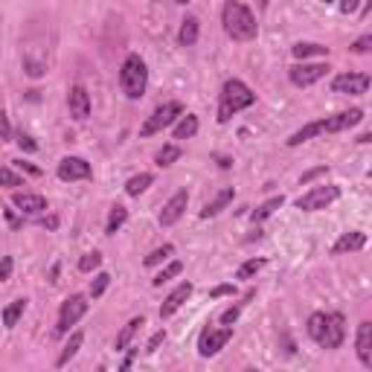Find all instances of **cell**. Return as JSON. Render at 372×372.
I'll return each mask as SVG.
<instances>
[{"label":"cell","instance_id":"obj_1","mask_svg":"<svg viewBox=\"0 0 372 372\" xmlns=\"http://www.w3.org/2000/svg\"><path fill=\"white\" fill-rule=\"evenodd\" d=\"M364 120V111L361 108H352V111H340L335 117H326V120H317V122H309V125H302L300 131H294V134L286 140L288 148H297L302 146L305 140H312L317 134H340V131H349L352 125H358Z\"/></svg>","mask_w":372,"mask_h":372},{"label":"cell","instance_id":"obj_2","mask_svg":"<svg viewBox=\"0 0 372 372\" xmlns=\"http://www.w3.org/2000/svg\"><path fill=\"white\" fill-rule=\"evenodd\" d=\"M309 338L320 346V349H340L346 340V320L343 314H326V312H314L309 317Z\"/></svg>","mask_w":372,"mask_h":372},{"label":"cell","instance_id":"obj_3","mask_svg":"<svg viewBox=\"0 0 372 372\" xmlns=\"http://www.w3.org/2000/svg\"><path fill=\"white\" fill-rule=\"evenodd\" d=\"M222 24H224V32L233 41H253L259 35V24H256L253 12L245 4H238V0H227V4H224Z\"/></svg>","mask_w":372,"mask_h":372},{"label":"cell","instance_id":"obj_4","mask_svg":"<svg viewBox=\"0 0 372 372\" xmlns=\"http://www.w3.org/2000/svg\"><path fill=\"white\" fill-rule=\"evenodd\" d=\"M256 102V94L242 82V79H227L222 87V96H218V122H230L238 111H245Z\"/></svg>","mask_w":372,"mask_h":372},{"label":"cell","instance_id":"obj_5","mask_svg":"<svg viewBox=\"0 0 372 372\" xmlns=\"http://www.w3.org/2000/svg\"><path fill=\"white\" fill-rule=\"evenodd\" d=\"M120 87H122V94L131 99V102H137L146 96V87H148V68H146V61L137 56V53H131L125 61H122V68H120Z\"/></svg>","mask_w":372,"mask_h":372},{"label":"cell","instance_id":"obj_6","mask_svg":"<svg viewBox=\"0 0 372 372\" xmlns=\"http://www.w3.org/2000/svg\"><path fill=\"white\" fill-rule=\"evenodd\" d=\"M87 305H91V302H87V297H84V294H70L68 300L61 302L58 323H56V335H58V338L68 335V332L73 329V326H76V323L87 314Z\"/></svg>","mask_w":372,"mask_h":372},{"label":"cell","instance_id":"obj_7","mask_svg":"<svg viewBox=\"0 0 372 372\" xmlns=\"http://www.w3.org/2000/svg\"><path fill=\"white\" fill-rule=\"evenodd\" d=\"M340 198V189L332 186V184H323V186H314L309 189L305 195H300L297 198V210L302 212H317V210H326L329 204H335Z\"/></svg>","mask_w":372,"mask_h":372},{"label":"cell","instance_id":"obj_8","mask_svg":"<svg viewBox=\"0 0 372 372\" xmlns=\"http://www.w3.org/2000/svg\"><path fill=\"white\" fill-rule=\"evenodd\" d=\"M181 114H184V105H181V102H166V105H160L158 111L143 122L140 137H151V134H158V131H163V128L174 125V120H178Z\"/></svg>","mask_w":372,"mask_h":372},{"label":"cell","instance_id":"obj_9","mask_svg":"<svg viewBox=\"0 0 372 372\" xmlns=\"http://www.w3.org/2000/svg\"><path fill=\"white\" fill-rule=\"evenodd\" d=\"M233 340V326H222V329H215V326H207L198 338V355L201 358H212L218 355L222 349Z\"/></svg>","mask_w":372,"mask_h":372},{"label":"cell","instance_id":"obj_10","mask_svg":"<svg viewBox=\"0 0 372 372\" xmlns=\"http://www.w3.org/2000/svg\"><path fill=\"white\" fill-rule=\"evenodd\" d=\"M332 91L340 96H364L369 91V76L366 73H340L332 82Z\"/></svg>","mask_w":372,"mask_h":372},{"label":"cell","instance_id":"obj_11","mask_svg":"<svg viewBox=\"0 0 372 372\" xmlns=\"http://www.w3.org/2000/svg\"><path fill=\"white\" fill-rule=\"evenodd\" d=\"M326 73H329V64H323V61H314V64H294V68L288 70V79L297 84V87H309L314 82H320Z\"/></svg>","mask_w":372,"mask_h":372},{"label":"cell","instance_id":"obj_12","mask_svg":"<svg viewBox=\"0 0 372 372\" xmlns=\"http://www.w3.org/2000/svg\"><path fill=\"white\" fill-rule=\"evenodd\" d=\"M58 178L61 181H87L94 174V169H91V163H87L84 158H61V163H58Z\"/></svg>","mask_w":372,"mask_h":372},{"label":"cell","instance_id":"obj_13","mask_svg":"<svg viewBox=\"0 0 372 372\" xmlns=\"http://www.w3.org/2000/svg\"><path fill=\"white\" fill-rule=\"evenodd\" d=\"M186 204H189V192L186 189H178L172 195V198L163 204V210H160V224L163 227H172L174 222H181V215L186 212Z\"/></svg>","mask_w":372,"mask_h":372},{"label":"cell","instance_id":"obj_14","mask_svg":"<svg viewBox=\"0 0 372 372\" xmlns=\"http://www.w3.org/2000/svg\"><path fill=\"white\" fill-rule=\"evenodd\" d=\"M68 108H70V117L84 122L87 117H91V96H87V91L82 84H73L70 94H68Z\"/></svg>","mask_w":372,"mask_h":372},{"label":"cell","instance_id":"obj_15","mask_svg":"<svg viewBox=\"0 0 372 372\" xmlns=\"http://www.w3.org/2000/svg\"><path fill=\"white\" fill-rule=\"evenodd\" d=\"M12 207H18L27 215H41V212H47V198H44V195H35V192H15Z\"/></svg>","mask_w":372,"mask_h":372},{"label":"cell","instance_id":"obj_16","mask_svg":"<svg viewBox=\"0 0 372 372\" xmlns=\"http://www.w3.org/2000/svg\"><path fill=\"white\" fill-rule=\"evenodd\" d=\"M192 291H195V286H192V282H181V286L178 288H174L166 300H163V305H160V320H166V317H172L174 312H178L181 309V305L192 297Z\"/></svg>","mask_w":372,"mask_h":372},{"label":"cell","instance_id":"obj_17","mask_svg":"<svg viewBox=\"0 0 372 372\" xmlns=\"http://www.w3.org/2000/svg\"><path fill=\"white\" fill-rule=\"evenodd\" d=\"M355 352L364 366H372V323L364 320L358 326V338H355Z\"/></svg>","mask_w":372,"mask_h":372},{"label":"cell","instance_id":"obj_18","mask_svg":"<svg viewBox=\"0 0 372 372\" xmlns=\"http://www.w3.org/2000/svg\"><path fill=\"white\" fill-rule=\"evenodd\" d=\"M366 248V233H361V230H349V233H343L338 242H335V248H332V256H343V253H355V250H364Z\"/></svg>","mask_w":372,"mask_h":372},{"label":"cell","instance_id":"obj_19","mask_svg":"<svg viewBox=\"0 0 372 372\" xmlns=\"http://www.w3.org/2000/svg\"><path fill=\"white\" fill-rule=\"evenodd\" d=\"M233 198H236V189L233 186H227V189H222V192H218L215 195V198L201 210V218H212V215H218V212H222V210H227L230 204H233Z\"/></svg>","mask_w":372,"mask_h":372},{"label":"cell","instance_id":"obj_20","mask_svg":"<svg viewBox=\"0 0 372 372\" xmlns=\"http://www.w3.org/2000/svg\"><path fill=\"white\" fill-rule=\"evenodd\" d=\"M198 32H201L198 18L186 15L184 24H181V32H178V44H181V47H195V44H198Z\"/></svg>","mask_w":372,"mask_h":372},{"label":"cell","instance_id":"obj_21","mask_svg":"<svg viewBox=\"0 0 372 372\" xmlns=\"http://www.w3.org/2000/svg\"><path fill=\"white\" fill-rule=\"evenodd\" d=\"M140 326H146V320H143V317H131V320L122 326V332H120V335H117V340H114V349H117V352H122V349H128V346H131L134 335L140 332Z\"/></svg>","mask_w":372,"mask_h":372},{"label":"cell","instance_id":"obj_22","mask_svg":"<svg viewBox=\"0 0 372 372\" xmlns=\"http://www.w3.org/2000/svg\"><path fill=\"white\" fill-rule=\"evenodd\" d=\"M195 134H198V117H195V114L181 117V122L174 125V131H172L174 140H189V137H195Z\"/></svg>","mask_w":372,"mask_h":372},{"label":"cell","instance_id":"obj_23","mask_svg":"<svg viewBox=\"0 0 372 372\" xmlns=\"http://www.w3.org/2000/svg\"><path fill=\"white\" fill-rule=\"evenodd\" d=\"M294 58H312V56H329V47H323V44H312V41H300L291 47Z\"/></svg>","mask_w":372,"mask_h":372},{"label":"cell","instance_id":"obj_24","mask_svg":"<svg viewBox=\"0 0 372 372\" xmlns=\"http://www.w3.org/2000/svg\"><path fill=\"white\" fill-rule=\"evenodd\" d=\"M282 204H286V198H282V195H276V198H268L265 204H262V207H256L253 212H250V218H253V224H262V222H265V218H271Z\"/></svg>","mask_w":372,"mask_h":372},{"label":"cell","instance_id":"obj_25","mask_svg":"<svg viewBox=\"0 0 372 372\" xmlns=\"http://www.w3.org/2000/svg\"><path fill=\"white\" fill-rule=\"evenodd\" d=\"M82 340H84V335H82V332H73V335H70V340H68V346L61 349V355H58L56 366H68V364L76 358V352L82 349Z\"/></svg>","mask_w":372,"mask_h":372},{"label":"cell","instance_id":"obj_26","mask_svg":"<svg viewBox=\"0 0 372 372\" xmlns=\"http://www.w3.org/2000/svg\"><path fill=\"white\" fill-rule=\"evenodd\" d=\"M151 184H155V174H148V172H140V174H134L128 184H125V192L131 195V198H137V195H143Z\"/></svg>","mask_w":372,"mask_h":372},{"label":"cell","instance_id":"obj_27","mask_svg":"<svg viewBox=\"0 0 372 372\" xmlns=\"http://www.w3.org/2000/svg\"><path fill=\"white\" fill-rule=\"evenodd\" d=\"M27 312V300H15V302H9L6 309H4V326L6 329H15L18 326V320H20V314Z\"/></svg>","mask_w":372,"mask_h":372},{"label":"cell","instance_id":"obj_28","mask_svg":"<svg viewBox=\"0 0 372 372\" xmlns=\"http://www.w3.org/2000/svg\"><path fill=\"white\" fill-rule=\"evenodd\" d=\"M125 222H128V210H125L122 204H114V207H111V215H108L105 233H108V236H114V233H117V230H120Z\"/></svg>","mask_w":372,"mask_h":372},{"label":"cell","instance_id":"obj_29","mask_svg":"<svg viewBox=\"0 0 372 372\" xmlns=\"http://www.w3.org/2000/svg\"><path fill=\"white\" fill-rule=\"evenodd\" d=\"M174 256V245H163V248H158V250H151L146 259H143V265L146 268H158V265H163V262H169Z\"/></svg>","mask_w":372,"mask_h":372},{"label":"cell","instance_id":"obj_30","mask_svg":"<svg viewBox=\"0 0 372 372\" xmlns=\"http://www.w3.org/2000/svg\"><path fill=\"white\" fill-rule=\"evenodd\" d=\"M181 271H184V265H181V262H169V265H166V268H163V271H160L155 279H151V286H155V288H163L169 279L181 276Z\"/></svg>","mask_w":372,"mask_h":372},{"label":"cell","instance_id":"obj_31","mask_svg":"<svg viewBox=\"0 0 372 372\" xmlns=\"http://www.w3.org/2000/svg\"><path fill=\"white\" fill-rule=\"evenodd\" d=\"M178 158H181V148H178V146H163V148L158 151V155H155V163L163 169V166H172Z\"/></svg>","mask_w":372,"mask_h":372},{"label":"cell","instance_id":"obj_32","mask_svg":"<svg viewBox=\"0 0 372 372\" xmlns=\"http://www.w3.org/2000/svg\"><path fill=\"white\" fill-rule=\"evenodd\" d=\"M262 268H265V259H248L245 265L236 271V279H250V276H256Z\"/></svg>","mask_w":372,"mask_h":372},{"label":"cell","instance_id":"obj_33","mask_svg":"<svg viewBox=\"0 0 372 372\" xmlns=\"http://www.w3.org/2000/svg\"><path fill=\"white\" fill-rule=\"evenodd\" d=\"M99 265H102V253H96V250H94V253H84V256L79 259V271H82V274H91V271H96Z\"/></svg>","mask_w":372,"mask_h":372},{"label":"cell","instance_id":"obj_34","mask_svg":"<svg viewBox=\"0 0 372 372\" xmlns=\"http://www.w3.org/2000/svg\"><path fill=\"white\" fill-rule=\"evenodd\" d=\"M0 186H6V189H15V186H24V178H20L18 172H12V169H0Z\"/></svg>","mask_w":372,"mask_h":372},{"label":"cell","instance_id":"obj_35","mask_svg":"<svg viewBox=\"0 0 372 372\" xmlns=\"http://www.w3.org/2000/svg\"><path fill=\"white\" fill-rule=\"evenodd\" d=\"M108 282H111V276H108L105 271L102 274H96L94 276V282H91V297L96 300V297H102L105 294V288H108Z\"/></svg>","mask_w":372,"mask_h":372},{"label":"cell","instance_id":"obj_36","mask_svg":"<svg viewBox=\"0 0 372 372\" xmlns=\"http://www.w3.org/2000/svg\"><path fill=\"white\" fill-rule=\"evenodd\" d=\"M242 309H245V302H236L227 312H222V326H233L238 320V314H242Z\"/></svg>","mask_w":372,"mask_h":372},{"label":"cell","instance_id":"obj_37","mask_svg":"<svg viewBox=\"0 0 372 372\" xmlns=\"http://www.w3.org/2000/svg\"><path fill=\"white\" fill-rule=\"evenodd\" d=\"M12 140V125H9V114L0 111V143H9Z\"/></svg>","mask_w":372,"mask_h":372},{"label":"cell","instance_id":"obj_38","mask_svg":"<svg viewBox=\"0 0 372 372\" xmlns=\"http://www.w3.org/2000/svg\"><path fill=\"white\" fill-rule=\"evenodd\" d=\"M163 340H166V332H163V329L155 332V335H151V340L146 343V352H148V355H151V352H158V346H160Z\"/></svg>","mask_w":372,"mask_h":372},{"label":"cell","instance_id":"obj_39","mask_svg":"<svg viewBox=\"0 0 372 372\" xmlns=\"http://www.w3.org/2000/svg\"><path fill=\"white\" fill-rule=\"evenodd\" d=\"M326 172H329V169H326V166H317V169H312V172H305L302 178H300V184H312L314 178H320V174H326Z\"/></svg>","mask_w":372,"mask_h":372},{"label":"cell","instance_id":"obj_40","mask_svg":"<svg viewBox=\"0 0 372 372\" xmlns=\"http://www.w3.org/2000/svg\"><path fill=\"white\" fill-rule=\"evenodd\" d=\"M369 47H372V38L364 35V38H358V41L352 44V53H369Z\"/></svg>","mask_w":372,"mask_h":372},{"label":"cell","instance_id":"obj_41","mask_svg":"<svg viewBox=\"0 0 372 372\" xmlns=\"http://www.w3.org/2000/svg\"><path fill=\"white\" fill-rule=\"evenodd\" d=\"M18 146L24 148V151H35V148H38V143H35L30 134H18Z\"/></svg>","mask_w":372,"mask_h":372},{"label":"cell","instance_id":"obj_42","mask_svg":"<svg viewBox=\"0 0 372 372\" xmlns=\"http://www.w3.org/2000/svg\"><path fill=\"white\" fill-rule=\"evenodd\" d=\"M12 256H4V262H0V279H9L12 276Z\"/></svg>","mask_w":372,"mask_h":372},{"label":"cell","instance_id":"obj_43","mask_svg":"<svg viewBox=\"0 0 372 372\" xmlns=\"http://www.w3.org/2000/svg\"><path fill=\"white\" fill-rule=\"evenodd\" d=\"M227 294H236V286H218V288H212V291H210V297H212V300L227 297Z\"/></svg>","mask_w":372,"mask_h":372},{"label":"cell","instance_id":"obj_44","mask_svg":"<svg viewBox=\"0 0 372 372\" xmlns=\"http://www.w3.org/2000/svg\"><path fill=\"white\" fill-rule=\"evenodd\" d=\"M358 4H361V0H340V12L343 15H352L358 9Z\"/></svg>","mask_w":372,"mask_h":372},{"label":"cell","instance_id":"obj_45","mask_svg":"<svg viewBox=\"0 0 372 372\" xmlns=\"http://www.w3.org/2000/svg\"><path fill=\"white\" fill-rule=\"evenodd\" d=\"M18 166L24 169V172H30V174H35V178H38V174H41V169H38V166H32V163H24V160H20Z\"/></svg>","mask_w":372,"mask_h":372},{"label":"cell","instance_id":"obj_46","mask_svg":"<svg viewBox=\"0 0 372 372\" xmlns=\"http://www.w3.org/2000/svg\"><path fill=\"white\" fill-rule=\"evenodd\" d=\"M41 224H44V227H50V230H56V227H58V218H56V215H50V218H41Z\"/></svg>","mask_w":372,"mask_h":372},{"label":"cell","instance_id":"obj_47","mask_svg":"<svg viewBox=\"0 0 372 372\" xmlns=\"http://www.w3.org/2000/svg\"><path fill=\"white\" fill-rule=\"evenodd\" d=\"M6 218H9V224H12V227H20V224H24V222H20V218L15 215V210H6Z\"/></svg>","mask_w":372,"mask_h":372},{"label":"cell","instance_id":"obj_48","mask_svg":"<svg viewBox=\"0 0 372 372\" xmlns=\"http://www.w3.org/2000/svg\"><path fill=\"white\" fill-rule=\"evenodd\" d=\"M134 355H137V352H128V358H125V361H122V369H128V366H131V364H134Z\"/></svg>","mask_w":372,"mask_h":372},{"label":"cell","instance_id":"obj_49","mask_svg":"<svg viewBox=\"0 0 372 372\" xmlns=\"http://www.w3.org/2000/svg\"><path fill=\"white\" fill-rule=\"evenodd\" d=\"M218 166H222V169H230L233 160H230V158H218Z\"/></svg>","mask_w":372,"mask_h":372},{"label":"cell","instance_id":"obj_50","mask_svg":"<svg viewBox=\"0 0 372 372\" xmlns=\"http://www.w3.org/2000/svg\"><path fill=\"white\" fill-rule=\"evenodd\" d=\"M174 4H189V0H174Z\"/></svg>","mask_w":372,"mask_h":372},{"label":"cell","instance_id":"obj_51","mask_svg":"<svg viewBox=\"0 0 372 372\" xmlns=\"http://www.w3.org/2000/svg\"><path fill=\"white\" fill-rule=\"evenodd\" d=\"M326 4H335V0H326Z\"/></svg>","mask_w":372,"mask_h":372}]
</instances>
